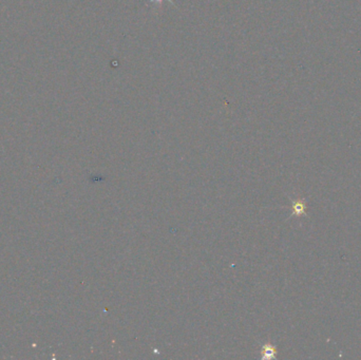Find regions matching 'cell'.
<instances>
[{
	"instance_id": "7a4b0ae2",
	"label": "cell",
	"mask_w": 361,
	"mask_h": 360,
	"mask_svg": "<svg viewBox=\"0 0 361 360\" xmlns=\"http://www.w3.org/2000/svg\"><path fill=\"white\" fill-rule=\"evenodd\" d=\"M294 210L297 214H300L304 210V206L302 204H299V203H297V204L294 206Z\"/></svg>"
},
{
	"instance_id": "6da1fadb",
	"label": "cell",
	"mask_w": 361,
	"mask_h": 360,
	"mask_svg": "<svg viewBox=\"0 0 361 360\" xmlns=\"http://www.w3.org/2000/svg\"><path fill=\"white\" fill-rule=\"evenodd\" d=\"M263 354L265 357H271L274 354V349L271 347H269V346L265 347L263 349Z\"/></svg>"
},
{
	"instance_id": "3957f363",
	"label": "cell",
	"mask_w": 361,
	"mask_h": 360,
	"mask_svg": "<svg viewBox=\"0 0 361 360\" xmlns=\"http://www.w3.org/2000/svg\"><path fill=\"white\" fill-rule=\"evenodd\" d=\"M162 1H164V0H151V2H155V3H161ZM167 1L174 4V2H172V0H167Z\"/></svg>"
}]
</instances>
